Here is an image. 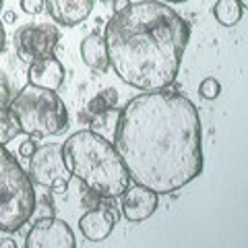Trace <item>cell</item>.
Here are the masks:
<instances>
[{
  "label": "cell",
  "mask_w": 248,
  "mask_h": 248,
  "mask_svg": "<svg viewBox=\"0 0 248 248\" xmlns=\"http://www.w3.org/2000/svg\"><path fill=\"white\" fill-rule=\"evenodd\" d=\"M102 2H112V0H102Z\"/></svg>",
  "instance_id": "cell-30"
},
{
  "label": "cell",
  "mask_w": 248,
  "mask_h": 248,
  "mask_svg": "<svg viewBox=\"0 0 248 248\" xmlns=\"http://www.w3.org/2000/svg\"><path fill=\"white\" fill-rule=\"evenodd\" d=\"M161 2H174V4H178V2H186V0H161Z\"/></svg>",
  "instance_id": "cell-27"
},
{
  "label": "cell",
  "mask_w": 248,
  "mask_h": 248,
  "mask_svg": "<svg viewBox=\"0 0 248 248\" xmlns=\"http://www.w3.org/2000/svg\"><path fill=\"white\" fill-rule=\"evenodd\" d=\"M199 93H201V97L203 99H215V97H219V93H221V85L217 79H213V77H207V79L201 81L199 85Z\"/></svg>",
  "instance_id": "cell-17"
},
{
  "label": "cell",
  "mask_w": 248,
  "mask_h": 248,
  "mask_svg": "<svg viewBox=\"0 0 248 248\" xmlns=\"http://www.w3.org/2000/svg\"><path fill=\"white\" fill-rule=\"evenodd\" d=\"M73 230L58 217H42L27 232L25 248H75Z\"/></svg>",
  "instance_id": "cell-8"
},
{
  "label": "cell",
  "mask_w": 248,
  "mask_h": 248,
  "mask_svg": "<svg viewBox=\"0 0 248 248\" xmlns=\"http://www.w3.org/2000/svg\"><path fill=\"white\" fill-rule=\"evenodd\" d=\"M35 201L33 180L0 143V230H21L35 213Z\"/></svg>",
  "instance_id": "cell-5"
},
{
  "label": "cell",
  "mask_w": 248,
  "mask_h": 248,
  "mask_svg": "<svg viewBox=\"0 0 248 248\" xmlns=\"http://www.w3.org/2000/svg\"><path fill=\"white\" fill-rule=\"evenodd\" d=\"M35 141H37V139L35 137H31L29 139V141H23L21 145H19V155H21V157H31V155H33V151H35Z\"/></svg>",
  "instance_id": "cell-20"
},
{
  "label": "cell",
  "mask_w": 248,
  "mask_h": 248,
  "mask_svg": "<svg viewBox=\"0 0 248 248\" xmlns=\"http://www.w3.org/2000/svg\"><path fill=\"white\" fill-rule=\"evenodd\" d=\"M81 58L93 73H106L110 68L106 40L99 33H91L81 42Z\"/></svg>",
  "instance_id": "cell-13"
},
{
  "label": "cell",
  "mask_w": 248,
  "mask_h": 248,
  "mask_svg": "<svg viewBox=\"0 0 248 248\" xmlns=\"http://www.w3.org/2000/svg\"><path fill=\"white\" fill-rule=\"evenodd\" d=\"M29 178L40 186H50L58 178L68 180L71 172L62 159V145L46 143L42 147H35L33 155L29 157Z\"/></svg>",
  "instance_id": "cell-7"
},
{
  "label": "cell",
  "mask_w": 248,
  "mask_h": 248,
  "mask_svg": "<svg viewBox=\"0 0 248 248\" xmlns=\"http://www.w3.org/2000/svg\"><path fill=\"white\" fill-rule=\"evenodd\" d=\"M244 15V9L240 6L238 0H217L213 6V17L217 19V23L223 27H234L240 23Z\"/></svg>",
  "instance_id": "cell-14"
},
{
  "label": "cell",
  "mask_w": 248,
  "mask_h": 248,
  "mask_svg": "<svg viewBox=\"0 0 248 248\" xmlns=\"http://www.w3.org/2000/svg\"><path fill=\"white\" fill-rule=\"evenodd\" d=\"M114 147L135 184L172 195L203 172V133L197 106L176 91H147L120 110Z\"/></svg>",
  "instance_id": "cell-1"
},
{
  "label": "cell",
  "mask_w": 248,
  "mask_h": 248,
  "mask_svg": "<svg viewBox=\"0 0 248 248\" xmlns=\"http://www.w3.org/2000/svg\"><path fill=\"white\" fill-rule=\"evenodd\" d=\"M60 33L54 25H25L15 33V50L23 62H33L37 58L52 56L58 46Z\"/></svg>",
  "instance_id": "cell-6"
},
{
  "label": "cell",
  "mask_w": 248,
  "mask_h": 248,
  "mask_svg": "<svg viewBox=\"0 0 248 248\" xmlns=\"http://www.w3.org/2000/svg\"><path fill=\"white\" fill-rule=\"evenodd\" d=\"M9 104H11V87L4 77H0V110L9 108Z\"/></svg>",
  "instance_id": "cell-19"
},
{
  "label": "cell",
  "mask_w": 248,
  "mask_h": 248,
  "mask_svg": "<svg viewBox=\"0 0 248 248\" xmlns=\"http://www.w3.org/2000/svg\"><path fill=\"white\" fill-rule=\"evenodd\" d=\"M27 81L29 85H35V87L58 91L62 87V83H64V66L54 56L37 58L33 62H29Z\"/></svg>",
  "instance_id": "cell-11"
},
{
  "label": "cell",
  "mask_w": 248,
  "mask_h": 248,
  "mask_svg": "<svg viewBox=\"0 0 248 248\" xmlns=\"http://www.w3.org/2000/svg\"><path fill=\"white\" fill-rule=\"evenodd\" d=\"M238 2H240V6H242V9H246V6H248V0H238Z\"/></svg>",
  "instance_id": "cell-28"
},
{
  "label": "cell",
  "mask_w": 248,
  "mask_h": 248,
  "mask_svg": "<svg viewBox=\"0 0 248 248\" xmlns=\"http://www.w3.org/2000/svg\"><path fill=\"white\" fill-rule=\"evenodd\" d=\"M62 159L71 176L102 199L120 197L130 184L126 166L116 147L95 130L73 133L62 145Z\"/></svg>",
  "instance_id": "cell-3"
},
{
  "label": "cell",
  "mask_w": 248,
  "mask_h": 248,
  "mask_svg": "<svg viewBox=\"0 0 248 248\" xmlns=\"http://www.w3.org/2000/svg\"><path fill=\"white\" fill-rule=\"evenodd\" d=\"M4 46H6V33H4V23L0 21V54H2Z\"/></svg>",
  "instance_id": "cell-25"
},
{
  "label": "cell",
  "mask_w": 248,
  "mask_h": 248,
  "mask_svg": "<svg viewBox=\"0 0 248 248\" xmlns=\"http://www.w3.org/2000/svg\"><path fill=\"white\" fill-rule=\"evenodd\" d=\"M15 21H17V13H15V11H4V15H2V23H4V25H13Z\"/></svg>",
  "instance_id": "cell-23"
},
{
  "label": "cell",
  "mask_w": 248,
  "mask_h": 248,
  "mask_svg": "<svg viewBox=\"0 0 248 248\" xmlns=\"http://www.w3.org/2000/svg\"><path fill=\"white\" fill-rule=\"evenodd\" d=\"M2 4H4V0H0V9H2Z\"/></svg>",
  "instance_id": "cell-29"
},
{
  "label": "cell",
  "mask_w": 248,
  "mask_h": 248,
  "mask_svg": "<svg viewBox=\"0 0 248 248\" xmlns=\"http://www.w3.org/2000/svg\"><path fill=\"white\" fill-rule=\"evenodd\" d=\"M9 112L19 126V133L29 137H54L68 128V110L56 91L25 85L11 97Z\"/></svg>",
  "instance_id": "cell-4"
},
{
  "label": "cell",
  "mask_w": 248,
  "mask_h": 248,
  "mask_svg": "<svg viewBox=\"0 0 248 248\" xmlns=\"http://www.w3.org/2000/svg\"><path fill=\"white\" fill-rule=\"evenodd\" d=\"M112 4H114V13H118L124 9V6L130 4V0H112Z\"/></svg>",
  "instance_id": "cell-24"
},
{
  "label": "cell",
  "mask_w": 248,
  "mask_h": 248,
  "mask_svg": "<svg viewBox=\"0 0 248 248\" xmlns=\"http://www.w3.org/2000/svg\"><path fill=\"white\" fill-rule=\"evenodd\" d=\"M99 199H102V197L95 195V192H93V190H87V197L83 199V203L87 205L89 209H93V207H97V205H99Z\"/></svg>",
  "instance_id": "cell-22"
},
{
  "label": "cell",
  "mask_w": 248,
  "mask_h": 248,
  "mask_svg": "<svg viewBox=\"0 0 248 248\" xmlns=\"http://www.w3.org/2000/svg\"><path fill=\"white\" fill-rule=\"evenodd\" d=\"M44 9L58 25L75 27L91 15L93 0H44Z\"/></svg>",
  "instance_id": "cell-12"
},
{
  "label": "cell",
  "mask_w": 248,
  "mask_h": 248,
  "mask_svg": "<svg viewBox=\"0 0 248 248\" xmlns=\"http://www.w3.org/2000/svg\"><path fill=\"white\" fill-rule=\"evenodd\" d=\"M116 104H118V93H116V89L108 87L104 91H99L97 95L87 104V116L91 118V116L102 114V112H112L116 108Z\"/></svg>",
  "instance_id": "cell-15"
},
{
  "label": "cell",
  "mask_w": 248,
  "mask_h": 248,
  "mask_svg": "<svg viewBox=\"0 0 248 248\" xmlns=\"http://www.w3.org/2000/svg\"><path fill=\"white\" fill-rule=\"evenodd\" d=\"M0 248H17V242L11 238H4V240H0Z\"/></svg>",
  "instance_id": "cell-26"
},
{
  "label": "cell",
  "mask_w": 248,
  "mask_h": 248,
  "mask_svg": "<svg viewBox=\"0 0 248 248\" xmlns=\"http://www.w3.org/2000/svg\"><path fill=\"white\" fill-rule=\"evenodd\" d=\"M108 60L122 83L141 91L170 87L180 71L190 27L168 2H130L106 25Z\"/></svg>",
  "instance_id": "cell-2"
},
{
  "label": "cell",
  "mask_w": 248,
  "mask_h": 248,
  "mask_svg": "<svg viewBox=\"0 0 248 248\" xmlns=\"http://www.w3.org/2000/svg\"><path fill=\"white\" fill-rule=\"evenodd\" d=\"M66 186H68V180H64V178H58V180H54L48 188L52 190V192H56V195H62V192L66 190Z\"/></svg>",
  "instance_id": "cell-21"
},
{
  "label": "cell",
  "mask_w": 248,
  "mask_h": 248,
  "mask_svg": "<svg viewBox=\"0 0 248 248\" xmlns=\"http://www.w3.org/2000/svg\"><path fill=\"white\" fill-rule=\"evenodd\" d=\"M120 197H122V215L130 223L149 219L157 211V205H159L157 192H153L151 188L141 186V184H133V186L128 184Z\"/></svg>",
  "instance_id": "cell-9"
},
{
  "label": "cell",
  "mask_w": 248,
  "mask_h": 248,
  "mask_svg": "<svg viewBox=\"0 0 248 248\" xmlns=\"http://www.w3.org/2000/svg\"><path fill=\"white\" fill-rule=\"evenodd\" d=\"M15 135H19V126L11 116L9 108L0 110V143H9Z\"/></svg>",
  "instance_id": "cell-16"
},
{
  "label": "cell",
  "mask_w": 248,
  "mask_h": 248,
  "mask_svg": "<svg viewBox=\"0 0 248 248\" xmlns=\"http://www.w3.org/2000/svg\"><path fill=\"white\" fill-rule=\"evenodd\" d=\"M118 219H120V213L114 207H108V209L93 207L87 213H83V217L79 219V230L85 236V240H89V242H104L112 234Z\"/></svg>",
  "instance_id": "cell-10"
},
{
  "label": "cell",
  "mask_w": 248,
  "mask_h": 248,
  "mask_svg": "<svg viewBox=\"0 0 248 248\" xmlns=\"http://www.w3.org/2000/svg\"><path fill=\"white\" fill-rule=\"evenodd\" d=\"M21 9L27 15H40L44 11V0H21Z\"/></svg>",
  "instance_id": "cell-18"
}]
</instances>
